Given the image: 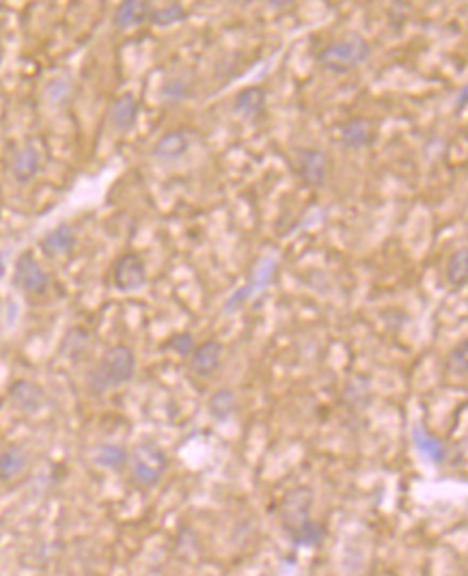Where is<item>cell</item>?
Returning <instances> with one entry per match:
<instances>
[{
    "label": "cell",
    "mask_w": 468,
    "mask_h": 576,
    "mask_svg": "<svg viewBox=\"0 0 468 576\" xmlns=\"http://www.w3.org/2000/svg\"><path fill=\"white\" fill-rule=\"evenodd\" d=\"M136 374V354L125 343L108 348L104 357L99 358L96 367L89 372L87 389L93 395H104L110 389H117L128 384Z\"/></svg>",
    "instance_id": "6da1fadb"
},
{
    "label": "cell",
    "mask_w": 468,
    "mask_h": 576,
    "mask_svg": "<svg viewBox=\"0 0 468 576\" xmlns=\"http://www.w3.org/2000/svg\"><path fill=\"white\" fill-rule=\"evenodd\" d=\"M371 46L365 37L350 33L326 44L318 52V65L330 73H350L370 59Z\"/></svg>",
    "instance_id": "7a4b0ae2"
},
{
    "label": "cell",
    "mask_w": 468,
    "mask_h": 576,
    "mask_svg": "<svg viewBox=\"0 0 468 576\" xmlns=\"http://www.w3.org/2000/svg\"><path fill=\"white\" fill-rule=\"evenodd\" d=\"M128 475L130 482L136 488H154L162 482L166 469H168V456L166 451L154 441H143L139 445L132 447V451L128 453Z\"/></svg>",
    "instance_id": "3957f363"
},
{
    "label": "cell",
    "mask_w": 468,
    "mask_h": 576,
    "mask_svg": "<svg viewBox=\"0 0 468 576\" xmlns=\"http://www.w3.org/2000/svg\"><path fill=\"white\" fill-rule=\"evenodd\" d=\"M13 283L15 288L22 289L24 294L30 296H44L50 289V274L46 272V268L37 262V257L30 251L22 253L15 262L13 271Z\"/></svg>",
    "instance_id": "277c9868"
},
{
    "label": "cell",
    "mask_w": 468,
    "mask_h": 576,
    "mask_svg": "<svg viewBox=\"0 0 468 576\" xmlns=\"http://www.w3.org/2000/svg\"><path fill=\"white\" fill-rule=\"evenodd\" d=\"M113 285L123 294L139 292V289H143L147 285L145 259L134 251L123 253V255H119L117 259H115Z\"/></svg>",
    "instance_id": "5b68a950"
},
{
    "label": "cell",
    "mask_w": 468,
    "mask_h": 576,
    "mask_svg": "<svg viewBox=\"0 0 468 576\" xmlns=\"http://www.w3.org/2000/svg\"><path fill=\"white\" fill-rule=\"evenodd\" d=\"M292 168L304 186H322L328 176V156L315 147H298L294 151Z\"/></svg>",
    "instance_id": "8992f818"
},
{
    "label": "cell",
    "mask_w": 468,
    "mask_h": 576,
    "mask_svg": "<svg viewBox=\"0 0 468 576\" xmlns=\"http://www.w3.org/2000/svg\"><path fill=\"white\" fill-rule=\"evenodd\" d=\"M311 505H313V493L309 488H294L283 496L281 522L287 536L294 529H298L302 522H307L309 518H311Z\"/></svg>",
    "instance_id": "52a82bcc"
},
{
    "label": "cell",
    "mask_w": 468,
    "mask_h": 576,
    "mask_svg": "<svg viewBox=\"0 0 468 576\" xmlns=\"http://www.w3.org/2000/svg\"><path fill=\"white\" fill-rule=\"evenodd\" d=\"M336 136H339L341 145L348 150H362L376 142L378 125L376 121L367 117H350L336 124Z\"/></svg>",
    "instance_id": "ba28073f"
},
{
    "label": "cell",
    "mask_w": 468,
    "mask_h": 576,
    "mask_svg": "<svg viewBox=\"0 0 468 576\" xmlns=\"http://www.w3.org/2000/svg\"><path fill=\"white\" fill-rule=\"evenodd\" d=\"M225 358V346L218 340H205L194 346L188 357V367L194 376L209 378L218 372Z\"/></svg>",
    "instance_id": "9c48e42d"
},
{
    "label": "cell",
    "mask_w": 468,
    "mask_h": 576,
    "mask_svg": "<svg viewBox=\"0 0 468 576\" xmlns=\"http://www.w3.org/2000/svg\"><path fill=\"white\" fill-rule=\"evenodd\" d=\"M192 141H194V134L186 128L165 132V134L156 141L154 150H151V156L160 162H175L191 151Z\"/></svg>",
    "instance_id": "30bf717a"
},
{
    "label": "cell",
    "mask_w": 468,
    "mask_h": 576,
    "mask_svg": "<svg viewBox=\"0 0 468 576\" xmlns=\"http://www.w3.org/2000/svg\"><path fill=\"white\" fill-rule=\"evenodd\" d=\"M7 398L18 410L26 412V415H35V412L44 410L48 404L46 391L39 384L30 383V380H15L7 391Z\"/></svg>",
    "instance_id": "8fae6325"
},
{
    "label": "cell",
    "mask_w": 468,
    "mask_h": 576,
    "mask_svg": "<svg viewBox=\"0 0 468 576\" xmlns=\"http://www.w3.org/2000/svg\"><path fill=\"white\" fill-rule=\"evenodd\" d=\"M140 115V102L134 93H121L108 107V124L117 132H130Z\"/></svg>",
    "instance_id": "7c38bea8"
},
{
    "label": "cell",
    "mask_w": 468,
    "mask_h": 576,
    "mask_svg": "<svg viewBox=\"0 0 468 576\" xmlns=\"http://www.w3.org/2000/svg\"><path fill=\"white\" fill-rule=\"evenodd\" d=\"M41 168V156L37 151L35 145H22L20 150H15L9 162V171H12L13 179L18 184L33 182Z\"/></svg>",
    "instance_id": "4fadbf2b"
},
{
    "label": "cell",
    "mask_w": 468,
    "mask_h": 576,
    "mask_svg": "<svg viewBox=\"0 0 468 576\" xmlns=\"http://www.w3.org/2000/svg\"><path fill=\"white\" fill-rule=\"evenodd\" d=\"M151 4L145 3V0H125L121 3L113 13V24L117 26L119 30H130L136 29V26L149 22L151 15Z\"/></svg>",
    "instance_id": "5bb4252c"
},
{
    "label": "cell",
    "mask_w": 468,
    "mask_h": 576,
    "mask_svg": "<svg viewBox=\"0 0 468 576\" xmlns=\"http://www.w3.org/2000/svg\"><path fill=\"white\" fill-rule=\"evenodd\" d=\"M30 464L29 451L22 445H7L0 451V484L13 482Z\"/></svg>",
    "instance_id": "9a60e30c"
},
{
    "label": "cell",
    "mask_w": 468,
    "mask_h": 576,
    "mask_svg": "<svg viewBox=\"0 0 468 576\" xmlns=\"http://www.w3.org/2000/svg\"><path fill=\"white\" fill-rule=\"evenodd\" d=\"M39 246L48 257L67 255V253H72V248L76 246V231H73L72 225L61 223L59 227H55V229L41 237Z\"/></svg>",
    "instance_id": "2e32d148"
},
{
    "label": "cell",
    "mask_w": 468,
    "mask_h": 576,
    "mask_svg": "<svg viewBox=\"0 0 468 576\" xmlns=\"http://www.w3.org/2000/svg\"><path fill=\"white\" fill-rule=\"evenodd\" d=\"M268 95L261 87H246L234 98V110L240 117L255 121L264 115Z\"/></svg>",
    "instance_id": "e0dca14e"
},
{
    "label": "cell",
    "mask_w": 468,
    "mask_h": 576,
    "mask_svg": "<svg viewBox=\"0 0 468 576\" xmlns=\"http://www.w3.org/2000/svg\"><path fill=\"white\" fill-rule=\"evenodd\" d=\"M128 449L123 445H117V443H102V445L93 449L91 460L99 469L121 470L128 464Z\"/></svg>",
    "instance_id": "ac0fdd59"
},
{
    "label": "cell",
    "mask_w": 468,
    "mask_h": 576,
    "mask_svg": "<svg viewBox=\"0 0 468 576\" xmlns=\"http://www.w3.org/2000/svg\"><path fill=\"white\" fill-rule=\"evenodd\" d=\"M445 281L449 288L460 289L468 283V251L466 248H457L451 253L445 262Z\"/></svg>",
    "instance_id": "d6986e66"
},
{
    "label": "cell",
    "mask_w": 468,
    "mask_h": 576,
    "mask_svg": "<svg viewBox=\"0 0 468 576\" xmlns=\"http://www.w3.org/2000/svg\"><path fill=\"white\" fill-rule=\"evenodd\" d=\"M326 537V527L322 522L309 518L307 522H302L298 529L289 533V540H292L296 546H319Z\"/></svg>",
    "instance_id": "ffe728a7"
},
{
    "label": "cell",
    "mask_w": 468,
    "mask_h": 576,
    "mask_svg": "<svg viewBox=\"0 0 468 576\" xmlns=\"http://www.w3.org/2000/svg\"><path fill=\"white\" fill-rule=\"evenodd\" d=\"M235 406H238V400H235L234 391L227 387L214 391V393L209 395V412H212L214 419L227 421L235 412Z\"/></svg>",
    "instance_id": "44dd1931"
},
{
    "label": "cell",
    "mask_w": 468,
    "mask_h": 576,
    "mask_svg": "<svg viewBox=\"0 0 468 576\" xmlns=\"http://www.w3.org/2000/svg\"><path fill=\"white\" fill-rule=\"evenodd\" d=\"M186 20H188V12L180 3H171L166 4V7L151 9V15H149V22L157 26V29H168V26L182 24L186 22Z\"/></svg>",
    "instance_id": "7402d4cb"
},
{
    "label": "cell",
    "mask_w": 468,
    "mask_h": 576,
    "mask_svg": "<svg viewBox=\"0 0 468 576\" xmlns=\"http://www.w3.org/2000/svg\"><path fill=\"white\" fill-rule=\"evenodd\" d=\"M445 369L451 378H466L468 374V340H462L447 354Z\"/></svg>",
    "instance_id": "603a6c76"
},
{
    "label": "cell",
    "mask_w": 468,
    "mask_h": 576,
    "mask_svg": "<svg viewBox=\"0 0 468 576\" xmlns=\"http://www.w3.org/2000/svg\"><path fill=\"white\" fill-rule=\"evenodd\" d=\"M160 93L162 98L168 99V102H180V99L191 95V82H188L183 76H171L166 78L165 84H162Z\"/></svg>",
    "instance_id": "cb8c5ba5"
},
{
    "label": "cell",
    "mask_w": 468,
    "mask_h": 576,
    "mask_svg": "<svg viewBox=\"0 0 468 576\" xmlns=\"http://www.w3.org/2000/svg\"><path fill=\"white\" fill-rule=\"evenodd\" d=\"M414 436H417V447H419L421 451H423L425 456H428L430 460H434V462H438V460H445V456H447L445 445L438 441V438L430 436L428 432H423V430L414 432Z\"/></svg>",
    "instance_id": "d4e9b609"
},
{
    "label": "cell",
    "mask_w": 468,
    "mask_h": 576,
    "mask_svg": "<svg viewBox=\"0 0 468 576\" xmlns=\"http://www.w3.org/2000/svg\"><path fill=\"white\" fill-rule=\"evenodd\" d=\"M194 346H197V343H194V337L191 332H175V335L168 337V341L165 343L166 350L175 352L177 357H183V358L191 357Z\"/></svg>",
    "instance_id": "484cf974"
},
{
    "label": "cell",
    "mask_w": 468,
    "mask_h": 576,
    "mask_svg": "<svg viewBox=\"0 0 468 576\" xmlns=\"http://www.w3.org/2000/svg\"><path fill=\"white\" fill-rule=\"evenodd\" d=\"M468 89L466 87H462L460 89V93H457V104H455V110L457 113H462V110L466 108V98H468Z\"/></svg>",
    "instance_id": "4316f807"
},
{
    "label": "cell",
    "mask_w": 468,
    "mask_h": 576,
    "mask_svg": "<svg viewBox=\"0 0 468 576\" xmlns=\"http://www.w3.org/2000/svg\"><path fill=\"white\" fill-rule=\"evenodd\" d=\"M3 272H4V266H3V259H0V277H3Z\"/></svg>",
    "instance_id": "83f0119b"
}]
</instances>
